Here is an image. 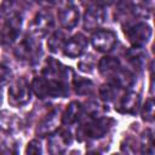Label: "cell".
Returning a JSON list of instances; mask_svg holds the SVG:
<instances>
[{
  "mask_svg": "<svg viewBox=\"0 0 155 155\" xmlns=\"http://www.w3.org/2000/svg\"><path fill=\"white\" fill-rule=\"evenodd\" d=\"M111 84L115 85L119 90H128L134 84V75L128 70L120 67L116 73L110 78Z\"/></svg>",
  "mask_w": 155,
  "mask_h": 155,
  "instance_id": "obj_17",
  "label": "cell"
},
{
  "mask_svg": "<svg viewBox=\"0 0 155 155\" xmlns=\"http://www.w3.org/2000/svg\"><path fill=\"white\" fill-rule=\"evenodd\" d=\"M71 143V133L68 130H56L48 134L47 150L50 154H63Z\"/></svg>",
  "mask_w": 155,
  "mask_h": 155,
  "instance_id": "obj_7",
  "label": "cell"
},
{
  "mask_svg": "<svg viewBox=\"0 0 155 155\" xmlns=\"http://www.w3.org/2000/svg\"><path fill=\"white\" fill-rule=\"evenodd\" d=\"M73 86H74L75 92L78 94H82V96L91 94L93 92V87H94L91 80H87L84 78H74Z\"/></svg>",
  "mask_w": 155,
  "mask_h": 155,
  "instance_id": "obj_23",
  "label": "cell"
},
{
  "mask_svg": "<svg viewBox=\"0 0 155 155\" xmlns=\"http://www.w3.org/2000/svg\"><path fill=\"white\" fill-rule=\"evenodd\" d=\"M114 120L110 117H91L78 130V139H98L105 136L111 128Z\"/></svg>",
  "mask_w": 155,
  "mask_h": 155,
  "instance_id": "obj_2",
  "label": "cell"
},
{
  "mask_svg": "<svg viewBox=\"0 0 155 155\" xmlns=\"http://www.w3.org/2000/svg\"><path fill=\"white\" fill-rule=\"evenodd\" d=\"M79 18H80L79 10L75 6H71V5L65 6L64 8H62L58 12L59 23L67 30H71L73 28H75L79 23Z\"/></svg>",
  "mask_w": 155,
  "mask_h": 155,
  "instance_id": "obj_16",
  "label": "cell"
},
{
  "mask_svg": "<svg viewBox=\"0 0 155 155\" xmlns=\"http://www.w3.org/2000/svg\"><path fill=\"white\" fill-rule=\"evenodd\" d=\"M69 73H70L69 68L64 67L62 63H59L58 61H56L53 58H48L45 63L44 69H42V75L44 76L62 80V81H67V82H68Z\"/></svg>",
  "mask_w": 155,
  "mask_h": 155,
  "instance_id": "obj_13",
  "label": "cell"
},
{
  "mask_svg": "<svg viewBox=\"0 0 155 155\" xmlns=\"http://www.w3.org/2000/svg\"><path fill=\"white\" fill-rule=\"evenodd\" d=\"M125 34L133 46L143 47L151 38V28L145 22H138L128 25L125 29Z\"/></svg>",
  "mask_w": 155,
  "mask_h": 155,
  "instance_id": "obj_6",
  "label": "cell"
},
{
  "mask_svg": "<svg viewBox=\"0 0 155 155\" xmlns=\"http://www.w3.org/2000/svg\"><path fill=\"white\" fill-rule=\"evenodd\" d=\"M127 58L128 61L136 67V68H142L144 62H145V57L147 53L145 51L140 47V46H133L131 50L127 51Z\"/></svg>",
  "mask_w": 155,
  "mask_h": 155,
  "instance_id": "obj_22",
  "label": "cell"
},
{
  "mask_svg": "<svg viewBox=\"0 0 155 155\" xmlns=\"http://www.w3.org/2000/svg\"><path fill=\"white\" fill-rule=\"evenodd\" d=\"M2 103V91H1V87H0V105Z\"/></svg>",
  "mask_w": 155,
  "mask_h": 155,
  "instance_id": "obj_33",
  "label": "cell"
},
{
  "mask_svg": "<svg viewBox=\"0 0 155 155\" xmlns=\"http://www.w3.org/2000/svg\"><path fill=\"white\" fill-rule=\"evenodd\" d=\"M116 34L109 29L96 30L91 36V42L98 52H110L116 45Z\"/></svg>",
  "mask_w": 155,
  "mask_h": 155,
  "instance_id": "obj_9",
  "label": "cell"
},
{
  "mask_svg": "<svg viewBox=\"0 0 155 155\" xmlns=\"http://www.w3.org/2000/svg\"><path fill=\"white\" fill-rule=\"evenodd\" d=\"M117 87L115 85H113L111 82L108 84V85H103L101 88H99V96L103 101L105 102H109V101H113L117 93Z\"/></svg>",
  "mask_w": 155,
  "mask_h": 155,
  "instance_id": "obj_25",
  "label": "cell"
},
{
  "mask_svg": "<svg viewBox=\"0 0 155 155\" xmlns=\"http://www.w3.org/2000/svg\"><path fill=\"white\" fill-rule=\"evenodd\" d=\"M27 154H31V155H39L42 153V147H41V142L38 139H33L28 143L27 149H25Z\"/></svg>",
  "mask_w": 155,
  "mask_h": 155,
  "instance_id": "obj_28",
  "label": "cell"
},
{
  "mask_svg": "<svg viewBox=\"0 0 155 155\" xmlns=\"http://www.w3.org/2000/svg\"><path fill=\"white\" fill-rule=\"evenodd\" d=\"M18 13L22 12L17 0H4L0 5V23H4L5 21L12 18Z\"/></svg>",
  "mask_w": 155,
  "mask_h": 155,
  "instance_id": "obj_20",
  "label": "cell"
},
{
  "mask_svg": "<svg viewBox=\"0 0 155 155\" xmlns=\"http://www.w3.org/2000/svg\"><path fill=\"white\" fill-rule=\"evenodd\" d=\"M22 21V13H18L1 23V40L5 45H12L19 39Z\"/></svg>",
  "mask_w": 155,
  "mask_h": 155,
  "instance_id": "obj_8",
  "label": "cell"
},
{
  "mask_svg": "<svg viewBox=\"0 0 155 155\" xmlns=\"http://www.w3.org/2000/svg\"><path fill=\"white\" fill-rule=\"evenodd\" d=\"M33 92L41 99L45 98H63L69 93V85L67 81L38 76L33 80L30 85Z\"/></svg>",
  "mask_w": 155,
  "mask_h": 155,
  "instance_id": "obj_1",
  "label": "cell"
},
{
  "mask_svg": "<svg viewBox=\"0 0 155 155\" xmlns=\"http://www.w3.org/2000/svg\"><path fill=\"white\" fill-rule=\"evenodd\" d=\"M84 114V107L79 102H71L65 111L62 114V122L64 125H73L80 120V117Z\"/></svg>",
  "mask_w": 155,
  "mask_h": 155,
  "instance_id": "obj_18",
  "label": "cell"
},
{
  "mask_svg": "<svg viewBox=\"0 0 155 155\" xmlns=\"http://www.w3.org/2000/svg\"><path fill=\"white\" fill-rule=\"evenodd\" d=\"M31 98V87L24 78L15 79L8 87V103L12 107L19 108L29 103Z\"/></svg>",
  "mask_w": 155,
  "mask_h": 155,
  "instance_id": "obj_4",
  "label": "cell"
},
{
  "mask_svg": "<svg viewBox=\"0 0 155 155\" xmlns=\"http://www.w3.org/2000/svg\"><path fill=\"white\" fill-rule=\"evenodd\" d=\"M140 107V96L136 92H127L125 93L117 105V110L122 114L134 115Z\"/></svg>",
  "mask_w": 155,
  "mask_h": 155,
  "instance_id": "obj_15",
  "label": "cell"
},
{
  "mask_svg": "<svg viewBox=\"0 0 155 155\" xmlns=\"http://www.w3.org/2000/svg\"><path fill=\"white\" fill-rule=\"evenodd\" d=\"M25 1H27V2H30V1H31V0H25Z\"/></svg>",
  "mask_w": 155,
  "mask_h": 155,
  "instance_id": "obj_34",
  "label": "cell"
},
{
  "mask_svg": "<svg viewBox=\"0 0 155 155\" xmlns=\"http://www.w3.org/2000/svg\"><path fill=\"white\" fill-rule=\"evenodd\" d=\"M10 79H11V69L6 64L0 63V87L7 84Z\"/></svg>",
  "mask_w": 155,
  "mask_h": 155,
  "instance_id": "obj_29",
  "label": "cell"
},
{
  "mask_svg": "<svg viewBox=\"0 0 155 155\" xmlns=\"http://www.w3.org/2000/svg\"><path fill=\"white\" fill-rule=\"evenodd\" d=\"M142 117L144 121L153 122L154 120V101L148 99L142 108Z\"/></svg>",
  "mask_w": 155,
  "mask_h": 155,
  "instance_id": "obj_26",
  "label": "cell"
},
{
  "mask_svg": "<svg viewBox=\"0 0 155 155\" xmlns=\"http://www.w3.org/2000/svg\"><path fill=\"white\" fill-rule=\"evenodd\" d=\"M61 119H62L61 109L59 108H53L50 113H47V115L39 124L38 130H36L38 136L46 137V136L51 134L52 132H54L56 130H58V125L61 122Z\"/></svg>",
  "mask_w": 155,
  "mask_h": 155,
  "instance_id": "obj_12",
  "label": "cell"
},
{
  "mask_svg": "<svg viewBox=\"0 0 155 155\" xmlns=\"http://www.w3.org/2000/svg\"><path fill=\"white\" fill-rule=\"evenodd\" d=\"M140 153H143V154H154V137H153L151 130H145L142 134Z\"/></svg>",
  "mask_w": 155,
  "mask_h": 155,
  "instance_id": "obj_24",
  "label": "cell"
},
{
  "mask_svg": "<svg viewBox=\"0 0 155 155\" xmlns=\"http://www.w3.org/2000/svg\"><path fill=\"white\" fill-rule=\"evenodd\" d=\"M88 46V41L85 35L78 33L71 38L67 39L63 46V53L69 58H78L84 54Z\"/></svg>",
  "mask_w": 155,
  "mask_h": 155,
  "instance_id": "obj_10",
  "label": "cell"
},
{
  "mask_svg": "<svg viewBox=\"0 0 155 155\" xmlns=\"http://www.w3.org/2000/svg\"><path fill=\"white\" fill-rule=\"evenodd\" d=\"M53 25H54V19L52 13L48 10H41L34 16L33 21L30 22L29 34L38 39L44 38L53 29Z\"/></svg>",
  "mask_w": 155,
  "mask_h": 155,
  "instance_id": "obj_5",
  "label": "cell"
},
{
  "mask_svg": "<svg viewBox=\"0 0 155 155\" xmlns=\"http://www.w3.org/2000/svg\"><path fill=\"white\" fill-rule=\"evenodd\" d=\"M105 21V11L102 6L91 5L84 13V28L86 30H97Z\"/></svg>",
  "mask_w": 155,
  "mask_h": 155,
  "instance_id": "obj_11",
  "label": "cell"
},
{
  "mask_svg": "<svg viewBox=\"0 0 155 155\" xmlns=\"http://www.w3.org/2000/svg\"><path fill=\"white\" fill-rule=\"evenodd\" d=\"M23 126L22 119L8 110L0 111V131L5 133H15Z\"/></svg>",
  "mask_w": 155,
  "mask_h": 155,
  "instance_id": "obj_14",
  "label": "cell"
},
{
  "mask_svg": "<svg viewBox=\"0 0 155 155\" xmlns=\"http://www.w3.org/2000/svg\"><path fill=\"white\" fill-rule=\"evenodd\" d=\"M78 68L84 71V73H92L93 68H94V59H93V56L88 54L86 56L85 58H82L80 62H79V65Z\"/></svg>",
  "mask_w": 155,
  "mask_h": 155,
  "instance_id": "obj_27",
  "label": "cell"
},
{
  "mask_svg": "<svg viewBox=\"0 0 155 155\" xmlns=\"http://www.w3.org/2000/svg\"><path fill=\"white\" fill-rule=\"evenodd\" d=\"M38 4H40L41 6L44 7H52V6H56L58 5L62 0H35Z\"/></svg>",
  "mask_w": 155,
  "mask_h": 155,
  "instance_id": "obj_31",
  "label": "cell"
},
{
  "mask_svg": "<svg viewBox=\"0 0 155 155\" xmlns=\"http://www.w3.org/2000/svg\"><path fill=\"white\" fill-rule=\"evenodd\" d=\"M120 67H121L120 61L116 57H111V56L103 57L99 61V63H98V70H99V73L103 76H107V78H111Z\"/></svg>",
  "mask_w": 155,
  "mask_h": 155,
  "instance_id": "obj_19",
  "label": "cell"
},
{
  "mask_svg": "<svg viewBox=\"0 0 155 155\" xmlns=\"http://www.w3.org/2000/svg\"><path fill=\"white\" fill-rule=\"evenodd\" d=\"M1 151L5 154H17L18 153V145L13 139H8L7 142L4 143Z\"/></svg>",
  "mask_w": 155,
  "mask_h": 155,
  "instance_id": "obj_30",
  "label": "cell"
},
{
  "mask_svg": "<svg viewBox=\"0 0 155 155\" xmlns=\"http://www.w3.org/2000/svg\"><path fill=\"white\" fill-rule=\"evenodd\" d=\"M15 54L21 61H28L30 63L38 62L41 54V45L38 38L25 34L21 40H18L15 47Z\"/></svg>",
  "mask_w": 155,
  "mask_h": 155,
  "instance_id": "obj_3",
  "label": "cell"
},
{
  "mask_svg": "<svg viewBox=\"0 0 155 155\" xmlns=\"http://www.w3.org/2000/svg\"><path fill=\"white\" fill-rule=\"evenodd\" d=\"M67 41V38L62 30H56L51 34V36L47 40V47L51 52L57 53L58 51L63 50V46Z\"/></svg>",
  "mask_w": 155,
  "mask_h": 155,
  "instance_id": "obj_21",
  "label": "cell"
},
{
  "mask_svg": "<svg viewBox=\"0 0 155 155\" xmlns=\"http://www.w3.org/2000/svg\"><path fill=\"white\" fill-rule=\"evenodd\" d=\"M91 2V5H98V6H109L114 2V0H88Z\"/></svg>",
  "mask_w": 155,
  "mask_h": 155,
  "instance_id": "obj_32",
  "label": "cell"
}]
</instances>
